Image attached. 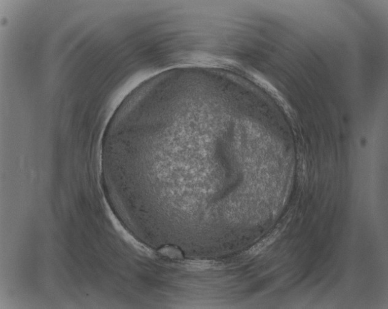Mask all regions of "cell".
Wrapping results in <instances>:
<instances>
[{
  "instance_id": "cell-1",
  "label": "cell",
  "mask_w": 388,
  "mask_h": 309,
  "mask_svg": "<svg viewBox=\"0 0 388 309\" xmlns=\"http://www.w3.org/2000/svg\"><path fill=\"white\" fill-rule=\"evenodd\" d=\"M281 235V230L279 228L274 229L272 233L265 237L263 240L259 241V243L254 245L249 251L246 252V255L249 256H255L258 255L262 251L270 245L272 244L276 240L279 235Z\"/></svg>"
},
{
  "instance_id": "cell-2",
  "label": "cell",
  "mask_w": 388,
  "mask_h": 309,
  "mask_svg": "<svg viewBox=\"0 0 388 309\" xmlns=\"http://www.w3.org/2000/svg\"><path fill=\"white\" fill-rule=\"evenodd\" d=\"M162 257L173 259L175 261L183 260L184 256L181 250L173 246H165L157 250Z\"/></svg>"
}]
</instances>
